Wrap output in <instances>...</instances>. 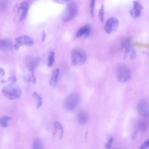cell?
Instances as JSON below:
<instances>
[{"label": "cell", "mask_w": 149, "mask_h": 149, "mask_svg": "<svg viewBox=\"0 0 149 149\" xmlns=\"http://www.w3.org/2000/svg\"><path fill=\"white\" fill-rule=\"evenodd\" d=\"M8 81L11 84H15L16 81L17 79L15 77L12 76L8 77Z\"/></svg>", "instance_id": "27"}, {"label": "cell", "mask_w": 149, "mask_h": 149, "mask_svg": "<svg viewBox=\"0 0 149 149\" xmlns=\"http://www.w3.org/2000/svg\"><path fill=\"white\" fill-rule=\"evenodd\" d=\"M6 81L4 80H1V83H4L5 82H6Z\"/></svg>", "instance_id": "34"}, {"label": "cell", "mask_w": 149, "mask_h": 149, "mask_svg": "<svg viewBox=\"0 0 149 149\" xmlns=\"http://www.w3.org/2000/svg\"><path fill=\"white\" fill-rule=\"evenodd\" d=\"M149 141L148 139L141 146L140 148L141 149H147L149 147Z\"/></svg>", "instance_id": "28"}, {"label": "cell", "mask_w": 149, "mask_h": 149, "mask_svg": "<svg viewBox=\"0 0 149 149\" xmlns=\"http://www.w3.org/2000/svg\"><path fill=\"white\" fill-rule=\"evenodd\" d=\"M13 44L10 40L8 39H0V49L4 51H9L12 49Z\"/></svg>", "instance_id": "13"}, {"label": "cell", "mask_w": 149, "mask_h": 149, "mask_svg": "<svg viewBox=\"0 0 149 149\" xmlns=\"http://www.w3.org/2000/svg\"><path fill=\"white\" fill-rule=\"evenodd\" d=\"M137 109L139 113L145 117H148L149 115V104L144 100L140 101L137 106Z\"/></svg>", "instance_id": "10"}, {"label": "cell", "mask_w": 149, "mask_h": 149, "mask_svg": "<svg viewBox=\"0 0 149 149\" xmlns=\"http://www.w3.org/2000/svg\"><path fill=\"white\" fill-rule=\"evenodd\" d=\"M132 45L134 46L143 47L145 48H148L149 47V44L141 42H135L132 43Z\"/></svg>", "instance_id": "24"}, {"label": "cell", "mask_w": 149, "mask_h": 149, "mask_svg": "<svg viewBox=\"0 0 149 149\" xmlns=\"http://www.w3.org/2000/svg\"><path fill=\"white\" fill-rule=\"evenodd\" d=\"M27 64L29 71L31 72H34L35 69L38 65L39 61L38 58L32 57L28 59Z\"/></svg>", "instance_id": "12"}, {"label": "cell", "mask_w": 149, "mask_h": 149, "mask_svg": "<svg viewBox=\"0 0 149 149\" xmlns=\"http://www.w3.org/2000/svg\"><path fill=\"white\" fill-rule=\"evenodd\" d=\"M56 3L62 4H64L68 2L69 0H53Z\"/></svg>", "instance_id": "30"}, {"label": "cell", "mask_w": 149, "mask_h": 149, "mask_svg": "<svg viewBox=\"0 0 149 149\" xmlns=\"http://www.w3.org/2000/svg\"><path fill=\"white\" fill-rule=\"evenodd\" d=\"M137 136V133L136 132H135L134 133L132 136V139L133 140H134L135 139V138H136Z\"/></svg>", "instance_id": "33"}, {"label": "cell", "mask_w": 149, "mask_h": 149, "mask_svg": "<svg viewBox=\"0 0 149 149\" xmlns=\"http://www.w3.org/2000/svg\"><path fill=\"white\" fill-rule=\"evenodd\" d=\"M59 73L58 69L57 68L53 71L51 79L49 81V84L52 87L55 86L56 84Z\"/></svg>", "instance_id": "17"}, {"label": "cell", "mask_w": 149, "mask_h": 149, "mask_svg": "<svg viewBox=\"0 0 149 149\" xmlns=\"http://www.w3.org/2000/svg\"><path fill=\"white\" fill-rule=\"evenodd\" d=\"M11 118L7 116H4L0 118V124L4 127L8 126L7 121L11 119Z\"/></svg>", "instance_id": "21"}, {"label": "cell", "mask_w": 149, "mask_h": 149, "mask_svg": "<svg viewBox=\"0 0 149 149\" xmlns=\"http://www.w3.org/2000/svg\"><path fill=\"white\" fill-rule=\"evenodd\" d=\"M15 43L14 45V47L16 50H18L21 46L26 45L28 46H31L34 43L32 39L26 35L17 37L15 38Z\"/></svg>", "instance_id": "7"}, {"label": "cell", "mask_w": 149, "mask_h": 149, "mask_svg": "<svg viewBox=\"0 0 149 149\" xmlns=\"http://www.w3.org/2000/svg\"><path fill=\"white\" fill-rule=\"evenodd\" d=\"M2 92L4 96L10 100L19 98L22 95L20 88L14 84H11L5 86L3 88Z\"/></svg>", "instance_id": "2"}, {"label": "cell", "mask_w": 149, "mask_h": 149, "mask_svg": "<svg viewBox=\"0 0 149 149\" xmlns=\"http://www.w3.org/2000/svg\"><path fill=\"white\" fill-rule=\"evenodd\" d=\"M119 22L118 19L115 17L109 18L106 21L104 26V30L108 34H110L117 29Z\"/></svg>", "instance_id": "8"}, {"label": "cell", "mask_w": 149, "mask_h": 149, "mask_svg": "<svg viewBox=\"0 0 149 149\" xmlns=\"http://www.w3.org/2000/svg\"><path fill=\"white\" fill-rule=\"evenodd\" d=\"M104 6L102 5L99 10L98 14V16L100 21L103 23L104 20Z\"/></svg>", "instance_id": "23"}, {"label": "cell", "mask_w": 149, "mask_h": 149, "mask_svg": "<svg viewBox=\"0 0 149 149\" xmlns=\"http://www.w3.org/2000/svg\"><path fill=\"white\" fill-rule=\"evenodd\" d=\"M5 74L4 70L2 68L0 67V75L1 77L3 76Z\"/></svg>", "instance_id": "32"}, {"label": "cell", "mask_w": 149, "mask_h": 149, "mask_svg": "<svg viewBox=\"0 0 149 149\" xmlns=\"http://www.w3.org/2000/svg\"><path fill=\"white\" fill-rule=\"evenodd\" d=\"M33 97L36 101L37 109L39 108L42 103V97L36 92L33 93Z\"/></svg>", "instance_id": "19"}, {"label": "cell", "mask_w": 149, "mask_h": 149, "mask_svg": "<svg viewBox=\"0 0 149 149\" xmlns=\"http://www.w3.org/2000/svg\"><path fill=\"white\" fill-rule=\"evenodd\" d=\"M131 16L134 19H136L141 15V8L139 3L136 1L133 2V8L130 11Z\"/></svg>", "instance_id": "11"}, {"label": "cell", "mask_w": 149, "mask_h": 149, "mask_svg": "<svg viewBox=\"0 0 149 149\" xmlns=\"http://www.w3.org/2000/svg\"><path fill=\"white\" fill-rule=\"evenodd\" d=\"M71 64L73 66L81 65L84 64L87 60L86 53L83 50L76 48L71 54Z\"/></svg>", "instance_id": "4"}, {"label": "cell", "mask_w": 149, "mask_h": 149, "mask_svg": "<svg viewBox=\"0 0 149 149\" xmlns=\"http://www.w3.org/2000/svg\"><path fill=\"white\" fill-rule=\"evenodd\" d=\"M55 61V54L53 52H52L49 56L47 66L48 67H51L53 65Z\"/></svg>", "instance_id": "22"}, {"label": "cell", "mask_w": 149, "mask_h": 149, "mask_svg": "<svg viewBox=\"0 0 149 149\" xmlns=\"http://www.w3.org/2000/svg\"><path fill=\"white\" fill-rule=\"evenodd\" d=\"M88 120V114L84 111H81L78 115V121L80 125L82 126L85 125Z\"/></svg>", "instance_id": "15"}, {"label": "cell", "mask_w": 149, "mask_h": 149, "mask_svg": "<svg viewBox=\"0 0 149 149\" xmlns=\"http://www.w3.org/2000/svg\"><path fill=\"white\" fill-rule=\"evenodd\" d=\"M46 37V33L44 31H43L41 36V40L42 42H45Z\"/></svg>", "instance_id": "31"}, {"label": "cell", "mask_w": 149, "mask_h": 149, "mask_svg": "<svg viewBox=\"0 0 149 149\" xmlns=\"http://www.w3.org/2000/svg\"><path fill=\"white\" fill-rule=\"evenodd\" d=\"M80 100L78 93L73 92L67 97L64 102V105L66 109L69 110L74 109L77 105Z\"/></svg>", "instance_id": "6"}, {"label": "cell", "mask_w": 149, "mask_h": 149, "mask_svg": "<svg viewBox=\"0 0 149 149\" xmlns=\"http://www.w3.org/2000/svg\"><path fill=\"white\" fill-rule=\"evenodd\" d=\"M91 29L89 26H85L81 28L76 34V36L79 38L84 35L86 36H89L91 33Z\"/></svg>", "instance_id": "14"}, {"label": "cell", "mask_w": 149, "mask_h": 149, "mask_svg": "<svg viewBox=\"0 0 149 149\" xmlns=\"http://www.w3.org/2000/svg\"><path fill=\"white\" fill-rule=\"evenodd\" d=\"M31 75L29 77L28 81L32 82L33 84H36V79L34 76V72L31 73Z\"/></svg>", "instance_id": "26"}, {"label": "cell", "mask_w": 149, "mask_h": 149, "mask_svg": "<svg viewBox=\"0 0 149 149\" xmlns=\"http://www.w3.org/2000/svg\"><path fill=\"white\" fill-rule=\"evenodd\" d=\"M95 0H91L90 10L91 15L92 17L94 16V10Z\"/></svg>", "instance_id": "25"}, {"label": "cell", "mask_w": 149, "mask_h": 149, "mask_svg": "<svg viewBox=\"0 0 149 149\" xmlns=\"http://www.w3.org/2000/svg\"><path fill=\"white\" fill-rule=\"evenodd\" d=\"M113 141V138L111 137L109 139L108 143L106 144L105 147L107 148H109L111 147Z\"/></svg>", "instance_id": "29"}, {"label": "cell", "mask_w": 149, "mask_h": 149, "mask_svg": "<svg viewBox=\"0 0 149 149\" xmlns=\"http://www.w3.org/2000/svg\"><path fill=\"white\" fill-rule=\"evenodd\" d=\"M131 39L127 36H123L120 39V42L122 48L124 50V57L128 56L131 59L134 58L136 56V52L131 45Z\"/></svg>", "instance_id": "3"}, {"label": "cell", "mask_w": 149, "mask_h": 149, "mask_svg": "<svg viewBox=\"0 0 149 149\" xmlns=\"http://www.w3.org/2000/svg\"><path fill=\"white\" fill-rule=\"evenodd\" d=\"M28 8L29 4L27 2H23L20 3L17 11V17L19 21H22L26 17Z\"/></svg>", "instance_id": "9"}, {"label": "cell", "mask_w": 149, "mask_h": 149, "mask_svg": "<svg viewBox=\"0 0 149 149\" xmlns=\"http://www.w3.org/2000/svg\"><path fill=\"white\" fill-rule=\"evenodd\" d=\"M148 121L146 120H142L139 123V129L142 132L145 131L148 128Z\"/></svg>", "instance_id": "20"}, {"label": "cell", "mask_w": 149, "mask_h": 149, "mask_svg": "<svg viewBox=\"0 0 149 149\" xmlns=\"http://www.w3.org/2000/svg\"><path fill=\"white\" fill-rule=\"evenodd\" d=\"M78 7L77 4L73 1L69 2L62 13L61 18L64 22L70 21L77 15Z\"/></svg>", "instance_id": "1"}, {"label": "cell", "mask_w": 149, "mask_h": 149, "mask_svg": "<svg viewBox=\"0 0 149 149\" xmlns=\"http://www.w3.org/2000/svg\"><path fill=\"white\" fill-rule=\"evenodd\" d=\"M116 74L117 79L121 82H126L131 77V72L129 68L126 65H120L116 68Z\"/></svg>", "instance_id": "5"}, {"label": "cell", "mask_w": 149, "mask_h": 149, "mask_svg": "<svg viewBox=\"0 0 149 149\" xmlns=\"http://www.w3.org/2000/svg\"><path fill=\"white\" fill-rule=\"evenodd\" d=\"M32 148L34 149H42L44 148L42 142L39 138H36L32 144Z\"/></svg>", "instance_id": "18"}, {"label": "cell", "mask_w": 149, "mask_h": 149, "mask_svg": "<svg viewBox=\"0 0 149 149\" xmlns=\"http://www.w3.org/2000/svg\"><path fill=\"white\" fill-rule=\"evenodd\" d=\"M54 130L53 135H54L58 132H59L60 139L62 138L63 134V129L61 124L59 122L56 121H54Z\"/></svg>", "instance_id": "16"}]
</instances>
